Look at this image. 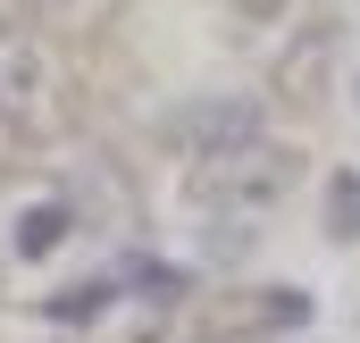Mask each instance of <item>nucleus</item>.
I'll return each mask as SVG.
<instances>
[{
  "label": "nucleus",
  "mask_w": 360,
  "mask_h": 343,
  "mask_svg": "<svg viewBox=\"0 0 360 343\" xmlns=\"http://www.w3.org/2000/svg\"><path fill=\"white\" fill-rule=\"evenodd\" d=\"M293 176H302V160H293L285 143H252V151H235V160L193 168V193L210 201V218H260Z\"/></svg>",
  "instance_id": "obj_1"
},
{
  "label": "nucleus",
  "mask_w": 360,
  "mask_h": 343,
  "mask_svg": "<svg viewBox=\"0 0 360 343\" xmlns=\"http://www.w3.org/2000/svg\"><path fill=\"white\" fill-rule=\"evenodd\" d=\"M168 143H176L193 168H210V160H235V151L269 143V117H260V101L210 92V101H184L176 117H168Z\"/></svg>",
  "instance_id": "obj_2"
},
{
  "label": "nucleus",
  "mask_w": 360,
  "mask_h": 343,
  "mask_svg": "<svg viewBox=\"0 0 360 343\" xmlns=\"http://www.w3.org/2000/svg\"><path fill=\"white\" fill-rule=\"evenodd\" d=\"M252 327H310V293L260 285V293H226V302H210V335H218V343L252 335Z\"/></svg>",
  "instance_id": "obj_3"
},
{
  "label": "nucleus",
  "mask_w": 360,
  "mask_h": 343,
  "mask_svg": "<svg viewBox=\"0 0 360 343\" xmlns=\"http://www.w3.org/2000/svg\"><path fill=\"white\" fill-rule=\"evenodd\" d=\"M0 117L8 126L42 117V42L25 25H0Z\"/></svg>",
  "instance_id": "obj_4"
},
{
  "label": "nucleus",
  "mask_w": 360,
  "mask_h": 343,
  "mask_svg": "<svg viewBox=\"0 0 360 343\" xmlns=\"http://www.w3.org/2000/svg\"><path fill=\"white\" fill-rule=\"evenodd\" d=\"M327 51H335V34L319 25V34H302V42L276 59V92H285L293 109H310V101H319V84H327Z\"/></svg>",
  "instance_id": "obj_5"
},
{
  "label": "nucleus",
  "mask_w": 360,
  "mask_h": 343,
  "mask_svg": "<svg viewBox=\"0 0 360 343\" xmlns=\"http://www.w3.org/2000/svg\"><path fill=\"white\" fill-rule=\"evenodd\" d=\"M84 209L76 201H34L25 218H17V259H51L59 243H68V226H76Z\"/></svg>",
  "instance_id": "obj_6"
},
{
  "label": "nucleus",
  "mask_w": 360,
  "mask_h": 343,
  "mask_svg": "<svg viewBox=\"0 0 360 343\" xmlns=\"http://www.w3.org/2000/svg\"><path fill=\"white\" fill-rule=\"evenodd\" d=\"M109 276H117V293H151V302H176L184 293V268L176 259H151V252H126Z\"/></svg>",
  "instance_id": "obj_7"
},
{
  "label": "nucleus",
  "mask_w": 360,
  "mask_h": 343,
  "mask_svg": "<svg viewBox=\"0 0 360 343\" xmlns=\"http://www.w3.org/2000/svg\"><path fill=\"white\" fill-rule=\"evenodd\" d=\"M117 302V276L101 268V276H84V285H68V293H51V327H92L101 310Z\"/></svg>",
  "instance_id": "obj_8"
},
{
  "label": "nucleus",
  "mask_w": 360,
  "mask_h": 343,
  "mask_svg": "<svg viewBox=\"0 0 360 343\" xmlns=\"http://www.w3.org/2000/svg\"><path fill=\"white\" fill-rule=\"evenodd\" d=\"M327 243H360V168H335L327 176Z\"/></svg>",
  "instance_id": "obj_9"
},
{
  "label": "nucleus",
  "mask_w": 360,
  "mask_h": 343,
  "mask_svg": "<svg viewBox=\"0 0 360 343\" xmlns=\"http://www.w3.org/2000/svg\"><path fill=\"white\" fill-rule=\"evenodd\" d=\"M235 8H243V17H276L285 0H235Z\"/></svg>",
  "instance_id": "obj_10"
},
{
  "label": "nucleus",
  "mask_w": 360,
  "mask_h": 343,
  "mask_svg": "<svg viewBox=\"0 0 360 343\" xmlns=\"http://www.w3.org/2000/svg\"><path fill=\"white\" fill-rule=\"evenodd\" d=\"M201 343H218V335H201Z\"/></svg>",
  "instance_id": "obj_11"
}]
</instances>
